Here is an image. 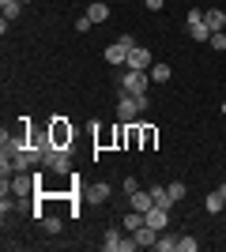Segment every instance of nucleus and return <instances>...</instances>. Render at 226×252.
<instances>
[{
  "label": "nucleus",
  "mask_w": 226,
  "mask_h": 252,
  "mask_svg": "<svg viewBox=\"0 0 226 252\" xmlns=\"http://www.w3.org/2000/svg\"><path fill=\"white\" fill-rule=\"evenodd\" d=\"M102 249H106V252H132V249H140V245H136V237H132V233L106 230V233H102Z\"/></svg>",
  "instance_id": "f257e3e1"
},
{
  "label": "nucleus",
  "mask_w": 226,
  "mask_h": 252,
  "mask_svg": "<svg viewBox=\"0 0 226 252\" xmlns=\"http://www.w3.org/2000/svg\"><path fill=\"white\" fill-rule=\"evenodd\" d=\"M49 139H53V147H72L75 128L68 125L65 117H53V121H49Z\"/></svg>",
  "instance_id": "f03ea898"
},
{
  "label": "nucleus",
  "mask_w": 226,
  "mask_h": 252,
  "mask_svg": "<svg viewBox=\"0 0 226 252\" xmlns=\"http://www.w3.org/2000/svg\"><path fill=\"white\" fill-rule=\"evenodd\" d=\"M147 83H151V75L147 72H136V68H129V75H121L125 94H147Z\"/></svg>",
  "instance_id": "7ed1b4c3"
},
{
  "label": "nucleus",
  "mask_w": 226,
  "mask_h": 252,
  "mask_svg": "<svg viewBox=\"0 0 226 252\" xmlns=\"http://www.w3.org/2000/svg\"><path fill=\"white\" fill-rule=\"evenodd\" d=\"M45 169H49V173H68V169H72V151L68 147H53L49 158H45Z\"/></svg>",
  "instance_id": "20e7f679"
},
{
  "label": "nucleus",
  "mask_w": 226,
  "mask_h": 252,
  "mask_svg": "<svg viewBox=\"0 0 226 252\" xmlns=\"http://www.w3.org/2000/svg\"><path fill=\"white\" fill-rule=\"evenodd\" d=\"M143 109H140V102H136V94H125L117 102V121H125V125H129V121H136V117H140Z\"/></svg>",
  "instance_id": "39448f33"
},
{
  "label": "nucleus",
  "mask_w": 226,
  "mask_h": 252,
  "mask_svg": "<svg viewBox=\"0 0 226 252\" xmlns=\"http://www.w3.org/2000/svg\"><path fill=\"white\" fill-rule=\"evenodd\" d=\"M151 53L143 49V45H136V49H129V68H136V72H151Z\"/></svg>",
  "instance_id": "423d86ee"
},
{
  "label": "nucleus",
  "mask_w": 226,
  "mask_h": 252,
  "mask_svg": "<svg viewBox=\"0 0 226 252\" xmlns=\"http://www.w3.org/2000/svg\"><path fill=\"white\" fill-rule=\"evenodd\" d=\"M113 68H121V64H129V45H121V42H113V45H106V53H102Z\"/></svg>",
  "instance_id": "0eeeda50"
},
{
  "label": "nucleus",
  "mask_w": 226,
  "mask_h": 252,
  "mask_svg": "<svg viewBox=\"0 0 226 252\" xmlns=\"http://www.w3.org/2000/svg\"><path fill=\"white\" fill-rule=\"evenodd\" d=\"M109 196H113V189H109L106 181H95V185H87V200H91V203H106Z\"/></svg>",
  "instance_id": "6e6552de"
},
{
  "label": "nucleus",
  "mask_w": 226,
  "mask_h": 252,
  "mask_svg": "<svg viewBox=\"0 0 226 252\" xmlns=\"http://www.w3.org/2000/svg\"><path fill=\"white\" fill-rule=\"evenodd\" d=\"M132 237H136V245H140V249H155V245H159V230H155V226H140Z\"/></svg>",
  "instance_id": "1a4fd4ad"
},
{
  "label": "nucleus",
  "mask_w": 226,
  "mask_h": 252,
  "mask_svg": "<svg viewBox=\"0 0 226 252\" xmlns=\"http://www.w3.org/2000/svg\"><path fill=\"white\" fill-rule=\"evenodd\" d=\"M151 200H155V207H166V211H170L173 207V196H170V189H166V185H151Z\"/></svg>",
  "instance_id": "9d476101"
},
{
  "label": "nucleus",
  "mask_w": 226,
  "mask_h": 252,
  "mask_svg": "<svg viewBox=\"0 0 226 252\" xmlns=\"http://www.w3.org/2000/svg\"><path fill=\"white\" fill-rule=\"evenodd\" d=\"M147 226H155V230H166V226H170V211H166V207H151L147 211Z\"/></svg>",
  "instance_id": "9b49d317"
},
{
  "label": "nucleus",
  "mask_w": 226,
  "mask_h": 252,
  "mask_svg": "<svg viewBox=\"0 0 226 252\" xmlns=\"http://www.w3.org/2000/svg\"><path fill=\"white\" fill-rule=\"evenodd\" d=\"M155 143H159V128L140 125V151H155Z\"/></svg>",
  "instance_id": "f8f14e48"
},
{
  "label": "nucleus",
  "mask_w": 226,
  "mask_h": 252,
  "mask_svg": "<svg viewBox=\"0 0 226 252\" xmlns=\"http://www.w3.org/2000/svg\"><path fill=\"white\" fill-rule=\"evenodd\" d=\"M129 203H132V211H143V215H147V211L155 207V200H151V192H147V189L132 192V196H129Z\"/></svg>",
  "instance_id": "ddd939ff"
},
{
  "label": "nucleus",
  "mask_w": 226,
  "mask_h": 252,
  "mask_svg": "<svg viewBox=\"0 0 226 252\" xmlns=\"http://www.w3.org/2000/svg\"><path fill=\"white\" fill-rule=\"evenodd\" d=\"M87 19L95 23V27H102V23L109 19V4H102V0H95V4L87 8Z\"/></svg>",
  "instance_id": "4468645a"
},
{
  "label": "nucleus",
  "mask_w": 226,
  "mask_h": 252,
  "mask_svg": "<svg viewBox=\"0 0 226 252\" xmlns=\"http://www.w3.org/2000/svg\"><path fill=\"white\" fill-rule=\"evenodd\" d=\"M204 23L211 27V34L223 31V27H226V11H223V8H207V11H204Z\"/></svg>",
  "instance_id": "2eb2a0df"
},
{
  "label": "nucleus",
  "mask_w": 226,
  "mask_h": 252,
  "mask_svg": "<svg viewBox=\"0 0 226 252\" xmlns=\"http://www.w3.org/2000/svg\"><path fill=\"white\" fill-rule=\"evenodd\" d=\"M121 226H125V233H136V230H140V226H147V215H143V211H129Z\"/></svg>",
  "instance_id": "dca6fc26"
},
{
  "label": "nucleus",
  "mask_w": 226,
  "mask_h": 252,
  "mask_svg": "<svg viewBox=\"0 0 226 252\" xmlns=\"http://www.w3.org/2000/svg\"><path fill=\"white\" fill-rule=\"evenodd\" d=\"M204 211H207V215H223V211H226V200H223V192H207V200H204Z\"/></svg>",
  "instance_id": "f3484780"
},
{
  "label": "nucleus",
  "mask_w": 226,
  "mask_h": 252,
  "mask_svg": "<svg viewBox=\"0 0 226 252\" xmlns=\"http://www.w3.org/2000/svg\"><path fill=\"white\" fill-rule=\"evenodd\" d=\"M147 75H151V83H170V75H173V72H170V64H162V61H159V64H151V72H147Z\"/></svg>",
  "instance_id": "a211bd4d"
},
{
  "label": "nucleus",
  "mask_w": 226,
  "mask_h": 252,
  "mask_svg": "<svg viewBox=\"0 0 226 252\" xmlns=\"http://www.w3.org/2000/svg\"><path fill=\"white\" fill-rule=\"evenodd\" d=\"M125 147L129 151H140V125L129 121V132H125Z\"/></svg>",
  "instance_id": "6ab92c4d"
},
{
  "label": "nucleus",
  "mask_w": 226,
  "mask_h": 252,
  "mask_svg": "<svg viewBox=\"0 0 226 252\" xmlns=\"http://www.w3.org/2000/svg\"><path fill=\"white\" fill-rule=\"evenodd\" d=\"M155 252H177V237L162 230V233H159V245H155Z\"/></svg>",
  "instance_id": "aec40b11"
},
{
  "label": "nucleus",
  "mask_w": 226,
  "mask_h": 252,
  "mask_svg": "<svg viewBox=\"0 0 226 252\" xmlns=\"http://www.w3.org/2000/svg\"><path fill=\"white\" fill-rule=\"evenodd\" d=\"M0 11H4V19H15L23 11V0H0Z\"/></svg>",
  "instance_id": "412c9836"
},
{
  "label": "nucleus",
  "mask_w": 226,
  "mask_h": 252,
  "mask_svg": "<svg viewBox=\"0 0 226 252\" xmlns=\"http://www.w3.org/2000/svg\"><path fill=\"white\" fill-rule=\"evenodd\" d=\"M189 38H193V42H207V38H211V27H207V23H196V27H189Z\"/></svg>",
  "instance_id": "4be33fe9"
},
{
  "label": "nucleus",
  "mask_w": 226,
  "mask_h": 252,
  "mask_svg": "<svg viewBox=\"0 0 226 252\" xmlns=\"http://www.w3.org/2000/svg\"><path fill=\"white\" fill-rule=\"evenodd\" d=\"M166 189H170V196H173V203H181L185 196H189V189H185V181H170V185H166Z\"/></svg>",
  "instance_id": "5701e85b"
},
{
  "label": "nucleus",
  "mask_w": 226,
  "mask_h": 252,
  "mask_svg": "<svg viewBox=\"0 0 226 252\" xmlns=\"http://www.w3.org/2000/svg\"><path fill=\"white\" fill-rule=\"evenodd\" d=\"M42 230L45 233H61V230H65V222L57 219V215H45V219H42Z\"/></svg>",
  "instance_id": "b1692460"
},
{
  "label": "nucleus",
  "mask_w": 226,
  "mask_h": 252,
  "mask_svg": "<svg viewBox=\"0 0 226 252\" xmlns=\"http://www.w3.org/2000/svg\"><path fill=\"white\" fill-rule=\"evenodd\" d=\"M207 45H211L215 53H223V49H226V34H223V31H215L211 38H207Z\"/></svg>",
  "instance_id": "393cba45"
},
{
  "label": "nucleus",
  "mask_w": 226,
  "mask_h": 252,
  "mask_svg": "<svg viewBox=\"0 0 226 252\" xmlns=\"http://www.w3.org/2000/svg\"><path fill=\"white\" fill-rule=\"evenodd\" d=\"M200 249V241H193V237H177V252H196Z\"/></svg>",
  "instance_id": "a878e982"
},
{
  "label": "nucleus",
  "mask_w": 226,
  "mask_h": 252,
  "mask_svg": "<svg viewBox=\"0 0 226 252\" xmlns=\"http://www.w3.org/2000/svg\"><path fill=\"white\" fill-rule=\"evenodd\" d=\"M91 27H95V23L87 19V15H79V19H75V31H79V34H87V31H91Z\"/></svg>",
  "instance_id": "bb28decb"
},
{
  "label": "nucleus",
  "mask_w": 226,
  "mask_h": 252,
  "mask_svg": "<svg viewBox=\"0 0 226 252\" xmlns=\"http://www.w3.org/2000/svg\"><path fill=\"white\" fill-rule=\"evenodd\" d=\"M196 23H204V11H200V8L189 11V27H196Z\"/></svg>",
  "instance_id": "cd10ccee"
},
{
  "label": "nucleus",
  "mask_w": 226,
  "mask_h": 252,
  "mask_svg": "<svg viewBox=\"0 0 226 252\" xmlns=\"http://www.w3.org/2000/svg\"><path fill=\"white\" fill-rule=\"evenodd\" d=\"M132 192H140V181H136V177L125 181V196H132Z\"/></svg>",
  "instance_id": "c85d7f7f"
},
{
  "label": "nucleus",
  "mask_w": 226,
  "mask_h": 252,
  "mask_svg": "<svg viewBox=\"0 0 226 252\" xmlns=\"http://www.w3.org/2000/svg\"><path fill=\"white\" fill-rule=\"evenodd\" d=\"M143 4H147L151 11H162V8H166V0H143Z\"/></svg>",
  "instance_id": "c756f323"
},
{
  "label": "nucleus",
  "mask_w": 226,
  "mask_h": 252,
  "mask_svg": "<svg viewBox=\"0 0 226 252\" xmlns=\"http://www.w3.org/2000/svg\"><path fill=\"white\" fill-rule=\"evenodd\" d=\"M219 192H223V200H226V181H219Z\"/></svg>",
  "instance_id": "7c9ffc66"
},
{
  "label": "nucleus",
  "mask_w": 226,
  "mask_h": 252,
  "mask_svg": "<svg viewBox=\"0 0 226 252\" xmlns=\"http://www.w3.org/2000/svg\"><path fill=\"white\" fill-rule=\"evenodd\" d=\"M23 4H31V0H23Z\"/></svg>",
  "instance_id": "2f4dec72"
}]
</instances>
